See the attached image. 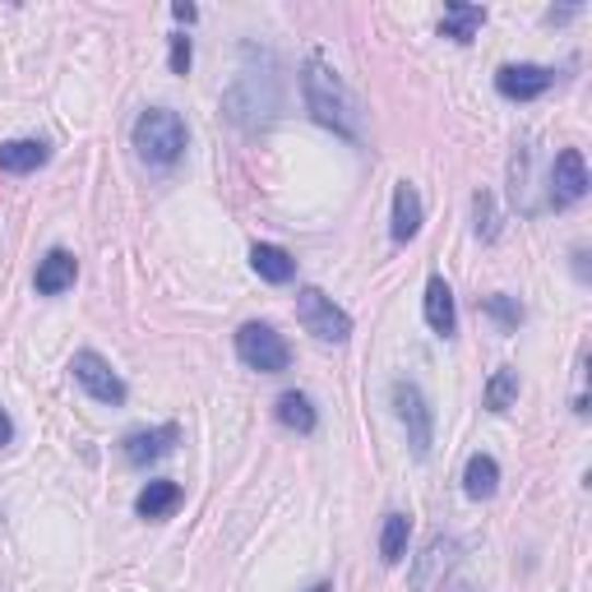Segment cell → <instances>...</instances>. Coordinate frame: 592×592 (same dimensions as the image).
<instances>
[{"label": "cell", "instance_id": "1", "mask_svg": "<svg viewBox=\"0 0 592 592\" xmlns=\"http://www.w3.org/2000/svg\"><path fill=\"white\" fill-rule=\"evenodd\" d=\"M301 88H306V107H310V116H315V121H320L324 130L343 134V140H352V144H357L362 134H366V116H362L357 93L343 84V74L333 70L320 51H310V56H306V66H301Z\"/></svg>", "mask_w": 592, "mask_h": 592}, {"label": "cell", "instance_id": "2", "mask_svg": "<svg viewBox=\"0 0 592 592\" xmlns=\"http://www.w3.org/2000/svg\"><path fill=\"white\" fill-rule=\"evenodd\" d=\"M130 140H134V153H140L144 163L171 167V163H181V153H186V121L171 107H149V111H140Z\"/></svg>", "mask_w": 592, "mask_h": 592}, {"label": "cell", "instance_id": "3", "mask_svg": "<svg viewBox=\"0 0 592 592\" xmlns=\"http://www.w3.org/2000/svg\"><path fill=\"white\" fill-rule=\"evenodd\" d=\"M296 320L310 333L315 343L343 347L352 339V315L343 306H333V296H324L320 287H301L296 292Z\"/></svg>", "mask_w": 592, "mask_h": 592}, {"label": "cell", "instance_id": "4", "mask_svg": "<svg viewBox=\"0 0 592 592\" xmlns=\"http://www.w3.org/2000/svg\"><path fill=\"white\" fill-rule=\"evenodd\" d=\"M393 417H399L403 430H407L412 459L426 463V459H430V445H436V412H430L426 393L412 384V380H399V384H393Z\"/></svg>", "mask_w": 592, "mask_h": 592}, {"label": "cell", "instance_id": "5", "mask_svg": "<svg viewBox=\"0 0 592 592\" xmlns=\"http://www.w3.org/2000/svg\"><path fill=\"white\" fill-rule=\"evenodd\" d=\"M236 357H241L250 370H260V375H279V370L292 366V347L283 343V333L273 324L250 320V324L236 329Z\"/></svg>", "mask_w": 592, "mask_h": 592}, {"label": "cell", "instance_id": "6", "mask_svg": "<svg viewBox=\"0 0 592 592\" xmlns=\"http://www.w3.org/2000/svg\"><path fill=\"white\" fill-rule=\"evenodd\" d=\"M70 375H74V384L88 393V399H97V403H107V407H121L126 399H130V389H126V380L111 370V362L107 357H97V352H74V362H70Z\"/></svg>", "mask_w": 592, "mask_h": 592}, {"label": "cell", "instance_id": "7", "mask_svg": "<svg viewBox=\"0 0 592 592\" xmlns=\"http://www.w3.org/2000/svg\"><path fill=\"white\" fill-rule=\"evenodd\" d=\"M588 194V163L579 149H560L550 167V209H569Z\"/></svg>", "mask_w": 592, "mask_h": 592}, {"label": "cell", "instance_id": "8", "mask_svg": "<svg viewBox=\"0 0 592 592\" xmlns=\"http://www.w3.org/2000/svg\"><path fill=\"white\" fill-rule=\"evenodd\" d=\"M176 445H181V426H149V430H130V436L121 440V453L130 467H149L157 459H167V453H176Z\"/></svg>", "mask_w": 592, "mask_h": 592}, {"label": "cell", "instance_id": "9", "mask_svg": "<svg viewBox=\"0 0 592 592\" xmlns=\"http://www.w3.org/2000/svg\"><path fill=\"white\" fill-rule=\"evenodd\" d=\"M550 84H556V70H546V66H500L496 70V93L509 97V103H532V97H542Z\"/></svg>", "mask_w": 592, "mask_h": 592}, {"label": "cell", "instance_id": "10", "mask_svg": "<svg viewBox=\"0 0 592 592\" xmlns=\"http://www.w3.org/2000/svg\"><path fill=\"white\" fill-rule=\"evenodd\" d=\"M74 279H79V260L70 250H47V260L37 264V273H33V287L43 292V296H61V292H70L74 287Z\"/></svg>", "mask_w": 592, "mask_h": 592}, {"label": "cell", "instance_id": "11", "mask_svg": "<svg viewBox=\"0 0 592 592\" xmlns=\"http://www.w3.org/2000/svg\"><path fill=\"white\" fill-rule=\"evenodd\" d=\"M426 324H430V333H440V339H453V333H459V310H453V292H449V283L440 279V273L426 283Z\"/></svg>", "mask_w": 592, "mask_h": 592}, {"label": "cell", "instance_id": "12", "mask_svg": "<svg viewBox=\"0 0 592 592\" xmlns=\"http://www.w3.org/2000/svg\"><path fill=\"white\" fill-rule=\"evenodd\" d=\"M273 417H279V426L296 430V436H315V426H320V412H315L310 393H301V389L279 393V403H273Z\"/></svg>", "mask_w": 592, "mask_h": 592}, {"label": "cell", "instance_id": "13", "mask_svg": "<svg viewBox=\"0 0 592 592\" xmlns=\"http://www.w3.org/2000/svg\"><path fill=\"white\" fill-rule=\"evenodd\" d=\"M389 232H393V241L399 246L422 232V194H417V186H407V181L393 186V223H389Z\"/></svg>", "mask_w": 592, "mask_h": 592}, {"label": "cell", "instance_id": "14", "mask_svg": "<svg viewBox=\"0 0 592 592\" xmlns=\"http://www.w3.org/2000/svg\"><path fill=\"white\" fill-rule=\"evenodd\" d=\"M486 24V10L482 5H467V0H449L445 5V19H440V37H449V43H472L477 37V28Z\"/></svg>", "mask_w": 592, "mask_h": 592}, {"label": "cell", "instance_id": "15", "mask_svg": "<svg viewBox=\"0 0 592 592\" xmlns=\"http://www.w3.org/2000/svg\"><path fill=\"white\" fill-rule=\"evenodd\" d=\"M250 264H254V273H260L264 283H273V287H283V283L296 279V260H292L283 246H269V241L250 246Z\"/></svg>", "mask_w": 592, "mask_h": 592}, {"label": "cell", "instance_id": "16", "mask_svg": "<svg viewBox=\"0 0 592 592\" xmlns=\"http://www.w3.org/2000/svg\"><path fill=\"white\" fill-rule=\"evenodd\" d=\"M463 490H467V500H490L500 490V463L490 453H472L463 467Z\"/></svg>", "mask_w": 592, "mask_h": 592}, {"label": "cell", "instance_id": "17", "mask_svg": "<svg viewBox=\"0 0 592 592\" xmlns=\"http://www.w3.org/2000/svg\"><path fill=\"white\" fill-rule=\"evenodd\" d=\"M176 505H181V486H176V482H149L140 490V500H134V514L157 523V519H167Z\"/></svg>", "mask_w": 592, "mask_h": 592}, {"label": "cell", "instance_id": "18", "mask_svg": "<svg viewBox=\"0 0 592 592\" xmlns=\"http://www.w3.org/2000/svg\"><path fill=\"white\" fill-rule=\"evenodd\" d=\"M47 157H51V149L43 140H10V144H0V167L14 171V176L37 171Z\"/></svg>", "mask_w": 592, "mask_h": 592}, {"label": "cell", "instance_id": "19", "mask_svg": "<svg viewBox=\"0 0 592 592\" xmlns=\"http://www.w3.org/2000/svg\"><path fill=\"white\" fill-rule=\"evenodd\" d=\"M407 537H412V519L407 514H384L380 528V560L384 565H399L407 556Z\"/></svg>", "mask_w": 592, "mask_h": 592}, {"label": "cell", "instance_id": "20", "mask_svg": "<svg viewBox=\"0 0 592 592\" xmlns=\"http://www.w3.org/2000/svg\"><path fill=\"white\" fill-rule=\"evenodd\" d=\"M514 399H519V370H514V366H500V370L486 380L482 403H486L490 412H505V407H514Z\"/></svg>", "mask_w": 592, "mask_h": 592}, {"label": "cell", "instance_id": "21", "mask_svg": "<svg viewBox=\"0 0 592 592\" xmlns=\"http://www.w3.org/2000/svg\"><path fill=\"white\" fill-rule=\"evenodd\" d=\"M477 310H482V315H490V320H496L505 333H514V329L523 324V306L514 301V296H505V292H496V296H482Z\"/></svg>", "mask_w": 592, "mask_h": 592}, {"label": "cell", "instance_id": "22", "mask_svg": "<svg viewBox=\"0 0 592 592\" xmlns=\"http://www.w3.org/2000/svg\"><path fill=\"white\" fill-rule=\"evenodd\" d=\"M472 213H477V236L482 241H496V200H490V190L472 194Z\"/></svg>", "mask_w": 592, "mask_h": 592}, {"label": "cell", "instance_id": "23", "mask_svg": "<svg viewBox=\"0 0 592 592\" xmlns=\"http://www.w3.org/2000/svg\"><path fill=\"white\" fill-rule=\"evenodd\" d=\"M190 61H194V47L186 33L171 37V74H190Z\"/></svg>", "mask_w": 592, "mask_h": 592}, {"label": "cell", "instance_id": "24", "mask_svg": "<svg viewBox=\"0 0 592 592\" xmlns=\"http://www.w3.org/2000/svg\"><path fill=\"white\" fill-rule=\"evenodd\" d=\"M171 14L181 19V24H194V19H200V10H194V5H186V0H176V5H171Z\"/></svg>", "mask_w": 592, "mask_h": 592}, {"label": "cell", "instance_id": "25", "mask_svg": "<svg viewBox=\"0 0 592 592\" xmlns=\"http://www.w3.org/2000/svg\"><path fill=\"white\" fill-rule=\"evenodd\" d=\"M10 440H14V422H10V412L0 407V449H5Z\"/></svg>", "mask_w": 592, "mask_h": 592}, {"label": "cell", "instance_id": "26", "mask_svg": "<svg viewBox=\"0 0 592 592\" xmlns=\"http://www.w3.org/2000/svg\"><path fill=\"white\" fill-rule=\"evenodd\" d=\"M310 592H333V583H315V588H310Z\"/></svg>", "mask_w": 592, "mask_h": 592}]
</instances>
